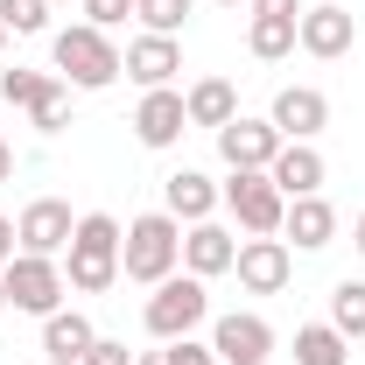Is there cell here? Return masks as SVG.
Masks as SVG:
<instances>
[{
	"instance_id": "1",
	"label": "cell",
	"mask_w": 365,
	"mask_h": 365,
	"mask_svg": "<svg viewBox=\"0 0 365 365\" xmlns=\"http://www.w3.org/2000/svg\"><path fill=\"white\" fill-rule=\"evenodd\" d=\"M120 239H127V225L113 211H85L78 232H71V246H63V281L78 295H106L120 281Z\"/></svg>"
},
{
	"instance_id": "2",
	"label": "cell",
	"mask_w": 365,
	"mask_h": 365,
	"mask_svg": "<svg viewBox=\"0 0 365 365\" xmlns=\"http://www.w3.org/2000/svg\"><path fill=\"white\" fill-rule=\"evenodd\" d=\"M176 267H182V218H169V211H140V218H127L120 274L140 281V288H155V281H169Z\"/></svg>"
},
{
	"instance_id": "3",
	"label": "cell",
	"mask_w": 365,
	"mask_h": 365,
	"mask_svg": "<svg viewBox=\"0 0 365 365\" xmlns=\"http://www.w3.org/2000/svg\"><path fill=\"white\" fill-rule=\"evenodd\" d=\"M49 56H56V78H63L71 91H106L120 71H127V56L113 49V36H106V29H91V21H78V29H56Z\"/></svg>"
},
{
	"instance_id": "4",
	"label": "cell",
	"mask_w": 365,
	"mask_h": 365,
	"mask_svg": "<svg viewBox=\"0 0 365 365\" xmlns=\"http://www.w3.org/2000/svg\"><path fill=\"white\" fill-rule=\"evenodd\" d=\"M211 317V295H204V281L197 274H169V281H155V295L140 302V323H148V337H162V344H176V337H197V323Z\"/></svg>"
},
{
	"instance_id": "5",
	"label": "cell",
	"mask_w": 365,
	"mask_h": 365,
	"mask_svg": "<svg viewBox=\"0 0 365 365\" xmlns=\"http://www.w3.org/2000/svg\"><path fill=\"white\" fill-rule=\"evenodd\" d=\"M218 197H225V211L239 218L246 239H281V218H288V197L274 190L267 169H232L218 182Z\"/></svg>"
},
{
	"instance_id": "6",
	"label": "cell",
	"mask_w": 365,
	"mask_h": 365,
	"mask_svg": "<svg viewBox=\"0 0 365 365\" xmlns=\"http://www.w3.org/2000/svg\"><path fill=\"white\" fill-rule=\"evenodd\" d=\"M0 288H7V309H21V317H56L71 295L63 260H43V253H14L0 267Z\"/></svg>"
},
{
	"instance_id": "7",
	"label": "cell",
	"mask_w": 365,
	"mask_h": 365,
	"mask_svg": "<svg viewBox=\"0 0 365 365\" xmlns=\"http://www.w3.org/2000/svg\"><path fill=\"white\" fill-rule=\"evenodd\" d=\"M211 351H218V365H267L274 359V330L253 309H232V317L211 323Z\"/></svg>"
},
{
	"instance_id": "8",
	"label": "cell",
	"mask_w": 365,
	"mask_h": 365,
	"mask_svg": "<svg viewBox=\"0 0 365 365\" xmlns=\"http://www.w3.org/2000/svg\"><path fill=\"white\" fill-rule=\"evenodd\" d=\"M71 232H78V218H71L63 197H36V204H21V218H14L21 253H43V260H56V253L71 246Z\"/></svg>"
},
{
	"instance_id": "9",
	"label": "cell",
	"mask_w": 365,
	"mask_h": 365,
	"mask_svg": "<svg viewBox=\"0 0 365 365\" xmlns=\"http://www.w3.org/2000/svg\"><path fill=\"white\" fill-rule=\"evenodd\" d=\"M239 288H253V295H281L288 288V274H295V253H288V239H239Z\"/></svg>"
},
{
	"instance_id": "10",
	"label": "cell",
	"mask_w": 365,
	"mask_h": 365,
	"mask_svg": "<svg viewBox=\"0 0 365 365\" xmlns=\"http://www.w3.org/2000/svg\"><path fill=\"white\" fill-rule=\"evenodd\" d=\"M351 43H359V14H351V7H330V0H323V7H302V21H295V49H309V56L330 63V56H344Z\"/></svg>"
},
{
	"instance_id": "11",
	"label": "cell",
	"mask_w": 365,
	"mask_h": 365,
	"mask_svg": "<svg viewBox=\"0 0 365 365\" xmlns=\"http://www.w3.org/2000/svg\"><path fill=\"white\" fill-rule=\"evenodd\" d=\"M239 260V239H232L218 218H197V225H182V274H197V281H218L232 274Z\"/></svg>"
},
{
	"instance_id": "12",
	"label": "cell",
	"mask_w": 365,
	"mask_h": 365,
	"mask_svg": "<svg viewBox=\"0 0 365 365\" xmlns=\"http://www.w3.org/2000/svg\"><path fill=\"white\" fill-rule=\"evenodd\" d=\"M182 134H190L182 91H176V85H162V91H140V106H134V140H140V148H176Z\"/></svg>"
},
{
	"instance_id": "13",
	"label": "cell",
	"mask_w": 365,
	"mask_h": 365,
	"mask_svg": "<svg viewBox=\"0 0 365 365\" xmlns=\"http://www.w3.org/2000/svg\"><path fill=\"white\" fill-rule=\"evenodd\" d=\"M267 120L281 127V140H317L323 127H330V98H323L317 85H281Z\"/></svg>"
},
{
	"instance_id": "14",
	"label": "cell",
	"mask_w": 365,
	"mask_h": 365,
	"mask_svg": "<svg viewBox=\"0 0 365 365\" xmlns=\"http://www.w3.org/2000/svg\"><path fill=\"white\" fill-rule=\"evenodd\" d=\"M218 155H225V169H267L274 155H281V127L239 113L232 127H218Z\"/></svg>"
},
{
	"instance_id": "15",
	"label": "cell",
	"mask_w": 365,
	"mask_h": 365,
	"mask_svg": "<svg viewBox=\"0 0 365 365\" xmlns=\"http://www.w3.org/2000/svg\"><path fill=\"white\" fill-rule=\"evenodd\" d=\"M267 176H274V190H281V197H317L330 169H323L317 140H281V155L267 162Z\"/></svg>"
},
{
	"instance_id": "16",
	"label": "cell",
	"mask_w": 365,
	"mask_h": 365,
	"mask_svg": "<svg viewBox=\"0 0 365 365\" xmlns=\"http://www.w3.org/2000/svg\"><path fill=\"white\" fill-rule=\"evenodd\" d=\"M176 71H182V49H176V36H134V43H127V78H134L140 91L176 85Z\"/></svg>"
},
{
	"instance_id": "17",
	"label": "cell",
	"mask_w": 365,
	"mask_h": 365,
	"mask_svg": "<svg viewBox=\"0 0 365 365\" xmlns=\"http://www.w3.org/2000/svg\"><path fill=\"white\" fill-rule=\"evenodd\" d=\"M281 239H295V253H323L337 239V211L317 197H288V218H281Z\"/></svg>"
},
{
	"instance_id": "18",
	"label": "cell",
	"mask_w": 365,
	"mask_h": 365,
	"mask_svg": "<svg viewBox=\"0 0 365 365\" xmlns=\"http://www.w3.org/2000/svg\"><path fill=\"white\" fill-rule=\"evenodd\" d=\"M225 197H218V182L204 176V169H176V176L162 182V211L182 218V225H197V218H211Z\"/></svg>"
},
{
	"instance_id": "19",
	"label": "cell",
	"mask_w": 365,
	"mask_h": 365,
	"mask_svg": "<svg viewBox=\"0 0 365 365\" xmlns=\"http://www.w3.org/2000/svg\"><path fill=\"white\" fill-rule=\"evenodd\" d=\"M182 113H190V127H232L239 120V91H232V78H197V85L182 91Z\"/></svg>"
},
{
	"instance_id": "20",
	"label": "cell",
	"mask_w": 365,
	"mask_h": 365,
	"mask_svg": "<svg viewBox=\"0 0 365 365\" xmlns=\"http://www.w3.org/2000/svg\"><path fill=\"white\" fill-rule=\"evenodd\" d=\"M91 344H98V330H91L85 309H56V317H43V351H49V359H85Z\"/></svg>"
},
{
	"instance_id": "21",
	"label": "cell",
	"mask_w": 365,
	"mask_h": 365,
	"mask_svg": "<svg viewBox=\"0 0 365 365\" xmlns=\"http://www.w3.org/2000/svg\"><path fill=\"white\" fill-rule=\"evenodd\" d=\"M295 21H302V14H253V21H246V49H253L260 63H281V56L295 49Z\"/></svg>"
},
{
	"instance_id": "22",
	"label": "cell",
	"mask_w": 365,
	"mask_h": 365,
	"mask_svg": "<svg viewBox=\"0 0 365 365\" xmlns=\"http://www.w3.org/2000/svg\"><path fill=\"white\" fill-rule=\"evenodd\" d=\"M295 365H351V337L330 323H302L295 330Z\"/></svg>"
},
{
	"instance_id": "23",
	"label": "cell",
	"mask_w": 365,
	"mask_h": 365,
	"mask_svg": "<svg viewBox=\"0 0 365 365\" xmlns=\"http://www.w3.org/2000/svg\"><path fill=\"white\" fill-rule=\"evenodd\" d=\"M49 85H56V71H21V63L7 71V63H0V98H7L14 113H36V98H43Z\"/></svg>"
},
{
	"instance_id": "24",
	"label": "cell",
	"mask_w": 365,
	"mask_h": 365,
	"mask_svg": "<svg viewBox=\"0 0 365 365\" xmlns=\"http://www.w3.org/2000/svg\"><path fill=\"white\" fill-rule=\"evenodd\" d=\"M330 330L365 337V281H337V288H330Z\"/></svg>"
},
{
	"instance_id": "25",
	"label": "cell",
	"mask_w": 365,
	"mask_h": 365,
	"mask_svg": "<svg viewBox=\"0 0 365 365\" xmlns=\"http://www.w3.org/2000/svg\"><path fill=\"white\" fill-rule=\"evenodd\" d=\"M134 21L148 36H182V21H190V0H134Z\"/></svg>"
},
{
	"instance_id": "26",
	"label": "cell",
	"mask_w": 365,
	"mask_h": 365,
	"mask_svg": "<svg viewBox=\"0 0 365 365\" xmlns=\"http://www.w3.org/2000/svg\"><path fill=\"white\" fill-rule=\"evenodd\" d=\"M0 29H7V36H43L49 29V0H0Z\"/></svg>"
},
{
	"instance_id": "27",
	"label": "cell",
	"mask_w": 365,
	"mask_h": 365,
	"mask_svg": "<svg viewBox=\"0 0 365 365\" xmlns=\"http://www.w3.org/2000/svg\"><path fill=\"white\" fill-rule=\"evenodd\" d=\"M63 120H71V85L56 78V85H49L43 98H36V113H29V127H36V134H63Z\"/></svg>"
},
{
	"instance_id": "28",
	"label": "cell",
	"mask_w": 365,
	"mask_h": 365,
	"mask_svg": "<svg viewBox=\"0 0 365 365\" xmlns=\"http://www.w3.org/2000/svg\"><path fill=\"white\" fill-rule=\"evenodd\" d=\"M78 7H85L91 29H120V21L134 14V0H78Z\"/></svg>"
},
{
	"instance_id": "29",
	"label": "cell",
	"mask_w": 365,
	"mask_h": 365,
	"mask_svg": "<svg viewBox=\"0 0 365 365\" xmlns=\"http://www.w3.org/2000/svg\"><path fill=\"white\" fill-rule=\"evenodd\" d=\"M169 365H218V351H211L204 337H176V344H169Z\"/></svg>"
},
{
	"instance_id": "30",
	"label": "cell",
	"mask_w": 365,
	"mask_h": 365,
	"mask_svg": "<svg viewBox=\"0 0 365 365\" xmlns=\"http://www.w3.org/2000/svg\"><path fill=\"white\" fill-rule=\"evenodd\" d=\"M78 365H134V351H127L120 337H98V344H91V351H85Z\"/></svg>"
},
{
	"instance_id": "31",
	"label": "cell",
	"mask_w": 365,
	"mask_h": 365,
	"mask_svg": "<svg viewBox=\"0 0 365 365\" xmlns=\"http://www.w3.org/2000/svg\"><path fill=\"white\" fill-rule=\"evenodd\" d=\"M14 253H21V239H14V218H7V211H0V267H7V260H14Z\"/></svg>"
},
{
	"instance_id": "32",
	"label": "cell",
	"mask_w": 365,
	"mask_h": 365,
	"mask_svg": "<svg viewBox=\"0 0 365 365\" xmlns=\"http://www.w3.org/2000/svg\"><path fill=\"white\" fill-rule=\"evenodd\" d=\"M253 14H302V0H246Z\"/></svg>"
},
{
	"instance_id": "33",
	"label": "cell",
	"mask_w": 365,
	"mask_h": 365,
	"mask_svg": "<svg viewBox=\"0 0 365 365\" xmlns=\"http://www.w3.org/2000/svg\"><path fill=\"white\" fill-rule=\"evenodd\" d=\"M0 182H14V148L0 140Z\"/></svg>"
},
{
	"instance_id": "34",
	"label": "cell",
	"mask_w": 365,
	"mask_h": 365,
	"mask_svg": "<svg viewBox=\"0 0 365 365\" xmlns=\"http://www.w3.org/2000/svg\"><path fill=\"white\" fill-rule=\"evenodd\" d=\"M134 365H169V344H162V351H140Z\"/></svg>"
},
{
	"instance_id": "35",
	"label": "cell",
	"mask_w": 365,
	"mask_h": 365,
	"mask_svg": "<svg viewBox=\"0 0 365 365\" xmlns=\"http://www.w3.org/2000/svg\"><path fill=\"white\" fill-rule=\"evenodd\" d=\"M351 239H359V246H365V211H359V225H351Z\"/></svg>"
},
{
	"instance_id": "36",
	"label": "cell",
	"mask_w": 365,
	"mask_h": 365,
	"mask_svg": "<svg viewBox=\"0 0 365 365\" xmlns=\"http://www.w3.org/2000/svg\"><path fill=\"white\" fill-rule=\"evenodd\" d=\"M218 7H246V0H218Z\"/></svg>"
},
{
	"instance_id": "37",
	"label": "cell",
	"mask_w": 365,
	"mask_h": 365,
	"mask_svg": "<svg viewBox=\"0 0 365 365\" xmlns=\"http://www.w3.org/2000/svg\"><path fill=\"white\" fill-rule=\"evenodd\" d=\"M49 365H78V359H49Z\"/></svg>"
},
{
	"instance_id": "38",
	"label": "cell",
	"mask_w": 365,
	"mask_h": 365,
	"mask_svg": "<svg viewBox=\"0 0 365 365\" xmlns=\"http://www.w3.org/2000/svg\"><path fill=\"white\" fill-rule=\"evenodd\" d=\"M0 309H7V288H0Z\"/></svg>"
},
{
	"instance_id": "39",
	"label": "cell",
	"mask_w": 365,
	"mask_h": 365,
	"mask_svg": "<svg viewBox=\"0 0 365 365\" xmlns=\"http://www.w3.org/2000/svg\"><path fill=\"white\" fill-rule=\"evenodd\" d=\"M0 49H7V29H0Z\"/></svg>"
},
{
	"instance_id": "40",
	"label": "cell",
	"mask_w": 365,
	"mask_h": 365,
	"mask_svg": "<svg viewBox=\"0 0 365 365\" xmlns=\"http://www.w3.org/2000/svg\"><path fill=\"white\" fill-rule=\"evenodd\" d=\"M49 7H63V0H49Z\"/></svg>"
}]
</instances>
